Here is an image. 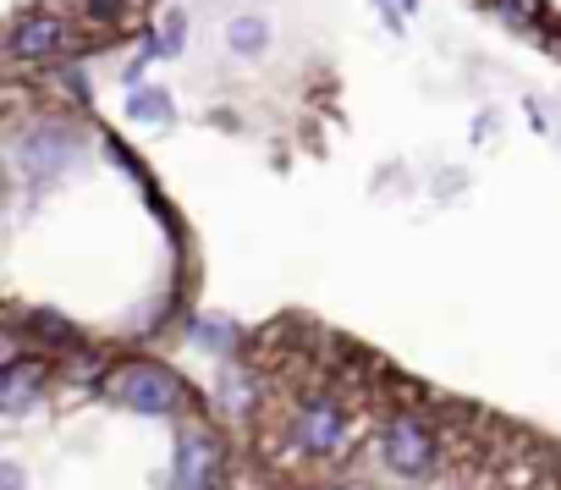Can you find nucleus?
Returning a JSON list of instances; mask_svg holds the SVG:
<instances>
[{"label": "nucleus", "mask_w": 561, "mask_h": 490, "mask_svg": "<svg viewBox=\"0 0 561 490\" xmlns=\"http://www.w3.org/2000/svg\"><path fill=\"white\" fill-rule=\"evenodd\" d=\"M0 490H23V468L18 463H0Z\"/></svg>", "instance_id": "ddd939ff"}, {"label": "nucleus", "mask_w": 561, "mask_h": 490, "mask_svg": "<svg viewBox=\"0 0 561 490\" xmlns=\"http://www.w3.org/2000/svg\"><path fill=\"white\" fill-rule=\"evenodd\" d=\"M111 397L127 408V413H144V419H165V413H176L182 408V380H176V369H165V364H122V375L111 380Z\"/></svg>", "instance_id": "f257e3e1"}, {"label": "nucleus", "mask_w": 561, "mask_h": 490, "mask_svg": "<svg viewBox=\"0 0 561 490\" xmlns=\"http://www.w3.org/2000/svg\"><path fill=\"white\" fill-rule=\"evenodd\" d=\"M220 474V441L209 430H187L176 446V485L182 490H209V479Z\"/></svg>", "instance_id": "39448f33"}, {"label": "nucleus", "mask_w": 561, "mask_h": 490, "mask_svg": "<svg viewBox=\"0 0 561 490\" xmlns=\"http://www.w3.org/2000/svg\"><path fill=\"white\" fill-rule=\"evenodd\" d=\"M45 364H0V413H28L39 402Z\"/></svg>", "instance_id": "423d86ee"}, {"label": "nucleus", "mask_w": 561, "mask_h": 490, "mask_svg": "<svg viewBox=\"0 0 561 490\" xmlns=\"http://www.w3.org/2000/svg\"><path fill=\"white\" fill-rule=\"evenodd\" d=\"M226 39H231V50L237 56H253V50H264L270 45V29H264V18H231V29H226Z\"/></svg>", "instance_id": "6e6552de"}, {"label": "nucleus", "mask_w": 561, "mask_h": 490, "mask_svg": "<svg viewBox=\"0 0 561 490\" xmlns=\"http://www.w3.org/2000/svg\"><path fill=\"white\" fill-rule=\"evenodd\" d=\"M501 12H539V0H501Z\"/></svg>", "instance_id": "2eb2a0df"}, {"label": "nucleus", "mask_w": 561, "mask_h": 490, "mask_svg": "<svg viewBox=\"0 0 561 490\" xmlns=\"http://www.w3.org/2000/svg\"><path fill=\"white\" fill-rule=\"evenodd\" d=\"M72 155H78V138H72L61 122H39V127H28V133L18 138V166H23L34 182L61 176V171L72 166Z\"/></svg>", "instance_id": "7ed1b4c3"}, {"label": "nucleus", "mask_w": 561, "mask_h": 490, "mask_svg": "<svg viewBox=\"0 0 561 490\" xmlns=\"http://www.w3.org/2000/svg\"><path fill=\"white\" fill-rule=\"evenodd\" d=\"M325 490H358V485H325Z\"/></svg>", "instance_id": "f3484780"}, {"label": "nucleus", "mask_w": 561, "mask_h": 490, "mask_svg": "<svg viewBox=\"0 0 561 490\" xmlns=\"http://www.w3.org/2000/svg\"><path fill=\"white\" fill-rule=\"evenodd\" d=\"M182 39H187V23H182V12H171V18H165V34H160L154 45H160L165 56H176V50H182Z\"/></svg>", "instance_id": "9d476101"}, {"label": "nucleus", "mask_w": 561, "mask_h": 490, "mask_svg": "<svg viewBox=\"0 0 561 490\" xmlns=\"http://www.w3.org/2000/svg\"><path fill=\"white\" fill-rule=\"evenodd\" d=\"M198 342H204V347H220V353H226V347H231V331H226V320H204Z\"/></svg>", "instance_id": "9b49d317"}, {"label": "nucleus", "mask_w": 561, "mask_h": 490, "mask_svg": "<svg viewBox=\"0 0 561 490\" xmlns=\"http://www.w3.org/2000/svg\"><path fill=\"white\" fill-rule=\"evenodd\" d=\"M0 204H7V176H0Z\"/></svg>", "instance_id": "dca6fc26"}, {"label": "nucleus", "mask_w": 561, "mask_h": 490, "mask_svg": "<svg viewBox=\"0 0 561 490\" xmlns=\"http://www.w3.org/2000/svg\"><path fill=\"white\" fill-rule=\"evenodd\" d=\"M67 45V23L61 18H28L18 34H12V56H23V61H45V56H56Z\"/></svg>", "instance_id": "0eeeda50"}, {"label": "nucleus", "mask_w": 561, "mask_h": 490, "mask_svg": "<svg viewBox=\"0 0 561 490\" xmlns=\"http://www.w3.org/2000/svg\"><path fill=\"white\" fill-rule=\"evenodd\" d=\"M89 12H94L100 23H111V18L122 12V0H89Z\"/></svg>", "instance_id": "4468645a"}, {"label": "nucleus", "mask_w": 561, "mask_h": 490, "mask_svg": "<svg viewBox=\"0 0 561 490\" xmlns=\"http://www.w3.org/2000/svg\"><path fill=\"white\" fill-rule=\"evenodd\" d=\"M133 122H171V94L165 89H138L133 105H127Z\"/></svg>", "instance_id": "1a4fd4ad"}, {"label": "nucleus", "mask_w": 561, "mask_h": 490, "mask_svg": "<svg viewBox=\"0 0 561 490\" xmlns=\"http://www.w3.org/2000/svg\"><path fill=\"white\" fill-rule=\"evenodd\" d=\"M34 326H39V337H50V342H72L67 320H56V315H34Z\"/></svg>", "instance_id": "f8f14e48"}, {"label": "nucleus", "mask_w": 561, "mask_h": 490, "mask_svg": "<svg viewBox=\"0 0 561 490\" xmlns=\"http://www.w3.org/2000/svg\"><path fill=\"white\" fill-rule=\"evenodd\" d=\"M380 457H386L391 474H402V479H424V474L435 468L440 446H435V430H430L424 419L397 413V419L380 430Z\"/></svg>", "instance_id": "f03ea898"}, {"label": "nucleus", "mask_w": 561, "mask_h": 490, "mask_svg": "<svg viewBox=\"0 0 561 490\" xmlns=\"http://www.w3.org/2000/svg\"><path fill=\"white\" fill-rule=\"evenodd\" d=\"M293 435H298V446L309 457H336L347 446V413H342V402H325V397L320 402H304Z\"/></svg>", "instance_id": "20e7f679"}]
</instances>
